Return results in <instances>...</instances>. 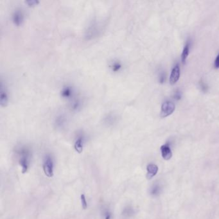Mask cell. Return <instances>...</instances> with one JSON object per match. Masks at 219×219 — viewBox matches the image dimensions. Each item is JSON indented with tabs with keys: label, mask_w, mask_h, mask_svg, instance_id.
I'll return each instance as SVG.
<instances>
[{
	"label": "cell",
	"mask_w": 219,
	"mask_h": 219,
	"mask_svg": "<svg viewBox=\"0 0 219 219\" xmlns=\"http://www.w3.org/2000/svg\"><path fill=\"white\" fill-rule=\"evenodd\" d=\"M0 102L2 107L7 106L8 102V93L6 86H4L3 83L1 84V91H0Z\"/></svg>",
	"instance_id": "cell-5"
},
{
	"label": "cell",
	"mask_w": 219,
	"mask_h": 219,
	"mask_svg": "<svg viewBox=\"0 0 219 219\" xmlns=\"http://www.w3.org/2000/svg\"><path fill=\"white\" fill-rule=\"evenodd\" d=\"M19 155V163L22 168V173H26L30 166L31 154L27 147H23L19 148L18 151Z\"/></svg>",
	"instance_id": "cell-1"
},
{
	"label": "cell",
	"mask_w": 219,
	"mask_h": 219,
	"mask_svg": "<svg viewBox=\"0 0 219 219\" xmlns=\"http://www.w3.org/2000/svg\"><path fill=\"white\" fill-rule=\"evenodd\" d=\"M27 3L29 5V6H35V5H37L39 3L38 1H36V0H29V1H27Z\"/></svg>",
	"instance_id": "cell-17"
},
{
	"label": "cell",
	"mask_w": 219,
	"mask_h": 219,
	"mask_svg": "<svg viewBox=\"0 0 219 219\" xmlns=\"http://www.w3.org/2000/svg\"><path fill=\"white\" fill-rule=\"evenodd\" d=\"M133 209L131 208V207H127V208H125L124 209V211H123V215H124L129 216L131 214H133Z\"/></svg>",
	"instance_id": "cell-16"
},
{
	"label": "cell",
	"mask_w": 219,
	"mask_h": 219,
	"mask_svg": "<svg viewBox=\"0 0 219 219\" xmlns=\"http://www.w3.org/2000/svg\"><path fill=\"white\" fill-rule=\"evenodd\" d=\"M53 161L50 155H47L44 158L43 161V170L45 175L48 178H52L53 176Z\"/></svg>",
	"instance_id": "cell-2"
},
{
	"label": "cell",
	"mask_w": 219,
	"mask_h": 219,
	"mask_svg": "<svg viewBox=\"0 0 219 219\" xmlns=\"http://www.w3.org/2000/svg\"><path fill=\"white\" fill-rule=\"evenodd\" d=\"M147 177L148 179L152 178L154 176H155L158 171V167L157 165L154 164H149L147 167Z\"/></svg>",
	"instance_id": "cell-9"
},
{
	"label": "cell",
	"mask_w": 219,
	"mask_h": 219,
	"mask_svg": "<svg viewBox=\"0 0 219 219\" xmlns=\"http://www.w3.org/2000/svg\"><path fill=\"white\" fill-rule=\"evenodd\" d=\"M111 68L113 69V71H119L120 69L122 68V64L118 61L114 62V63H113L111 64Z\"/></svg>",
	"instance_id": "cell-13"
},
{
	"label": "cell",
	"mask_w": 219,
	"mask_h": 219,
	"mask_svg": "<svg viewBox=\"0 0 219 219\" xmlns=\"http://www.w3.org/2000/svg\"><path fill=\"white\" fill-rule=\"evenodd\" d=\"M84 137L83 136H78L76 141L75 142L74 147L75 150L78 153L80 154L83 151L84 148Z\"/></svg>",
	"instance_id": "cell-8"
},
{
	"label": "cell",
	"mask_w": 219,
	"mask_h": 219,
	"mask_svg": "<svg viewBox=\"0 0 219 219\" xmlns=\"http://www.w3.org/2000/svg\"><path fill=\"white\" fill-rule=\"evenodd\" d=\"M180 77V68L178 65H176L172 69L170 76V82L171 84H174L178 82Z\"/></svg>",
	"instance_id": "cell-6"
},
{
	"label": "cell",
	"mask_w": 219,
	"mask_h": 219,
	"mask_svg": "<svg viewBox=\"0 0 219 219\" xmlns=\"http://www.w3.org/2000/svg\"><path fill=\"white\" fill-rule=\"evenodd\" d=\"M161 191V187L159 184H154L150 189V193L152 195H158Z\"/></svg>",
	"instance_id": "cell-11"
},
{
	"label": "cell",
	"mask_w": 219,
	"mask_h": 219,
	"mask_svg": "<svg viewBox=\"0 0 219 219\" xmlns=\"http://www.w3.org/2000/svg\"><path fill=\"white\" fill-rule=\"evenodd\" d=\"M188 54H189V44H186V45L184 46L183 50H182V52L181 54V61L183 64L186 63V61L188 56Z\"/></svg>",
	"instance_id": "cell-12"
},
{
	"label": "cell",
	"mask_w": 219,
	"mask_h": 219,
	"mask_svg": "<svg viewBox=\"0 0 219 219\" xmlns=\"http://www.w3.org/2000/svg\"><path fill=\"white\" fill-rule=\"evenodd\" d=\"M80 200H81V204H82V208L84 209H86L88 207V203H87L86 196L84 194H82L80 195Z\"/></svg>",
	"instance_id": "cell-14"
},
{
	"label": "cell",
	"mask_w": 219,
	"mask_h": 219,
	"mask_svg": "<svg viewBox=\"0 0 219 219\" xmlns=\"http://www.w3.org/2000/svg\"><path fill=\"white\" fill-rule=\"evenodd\" d=\"M73 89L71 87L66 86L63 88V90H62V96L64 98H70L71 96H73Z\"/></svg>",
	"instance_id": "cell-10"
},
{
	"label": "cell",
	"mask_w": 219,
	"mask_h": 219,
	"mask_svg": "<svg viewBox=\"0 0 219 219\" xmlns=\"http://www.w3.org/2000/svg\"><path fill=\"white\" fill-rule=\"evenodd\" d=\"M103 217L104 219H112V213L109 209H105L103 212Z\"/></svg>",
	"instance_id": "cell-15"
},
{
	"label": "cell",
	"mask_w": 219,
	"mask_h": 219,
	"mask_svg": "<svg viewBox=\"0 0 219 219\" xmlns=\"http://www.w3.org/2000/svg\"><path fill=\"white\" fill-rule=\"evenodd\" d=\"M162 157L165 160H169L172 156V152L168 145H163L161 147Z\"/></svg>",
	"instance_id": "cell-7"
},
{
	"label": "cell",
	"mask_w": 219,
	"mask_h": 219,
	"mask_svg": "<svg viewBox=\"0 0 219 219\" xmlns=\"http://www.w3.org/2000/svg\"><path fill=\"white\" fill-rule=\"evenodd\" d=\"M214 66L216 69L219 68V54L217 56V57L215 58Z\"/></svg>",
	"instance_id": "cell-18"
},
{
	"label": "cell",
	"mask_w": 219,
	"mask_h": 219,
	"mask_svg": "<svg viewBox=\"0 0 219 219\" xmlns=\"http://www.w3.org/2000/svg\"><path fill=\"white\" fill-rule=\"evenodd\" d=\"M175 105L174 103L170 101H167L163 103L161 105V113H160V116L161 118L167 117L172 114L173 111H175Z\"/></svg>",
	"instance_id": "cell-3"
},
{
	"label": "cell",
	"mask_w": 219,
	"mask_h": 219,
	"mask_svg": "<svg viewBox=\"0 0 219 219\" xmlns=\"http://www.w3.org/2000/svg\"><path fill=\"white\" fill-rule=\"evenodd\" d=\"M12 22L16 26H20L24 21V14L20 8H16L12 16Z\"/></svg>",
	"instance_id": "cell-4"
}]
</instances>
